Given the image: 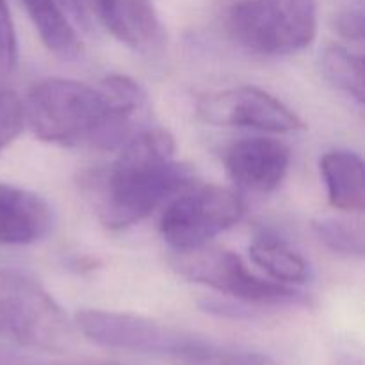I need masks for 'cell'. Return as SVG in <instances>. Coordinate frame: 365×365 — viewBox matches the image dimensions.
Here are the masks:
<instances>
[{"mask_svg":"<svg viewBox=\"0 0 365 365\" xmlns=\"http://www.w3.org/2000/svg\"><path fill=\"white\" fill-rule=\"evenodd\" d=\"M328 202L346 212H362L365 207L364 160L351 150H331L319 160Z\"/></svg>","mask_w":365,"mask_h":365,"instance_id":"cell-11","label":"cell"},{"mask_svg":"<svg viewBox=\"0 0 365 365\" xmlns=\"http://www.w3.org/2000/svg\"><path fill=\"white\" fill-rule=\"evenodd\" d=\"M24 121L45 143L121 148L134 138L148 113L141 86L125 75H113L98 88L70 78H45L29 89L21 102Z\"/></svg>","mask_w":365,"mask_h":365,"instance_id":"cell-1","label":"cell"},{"mask_svg":"<svg viewBox=\"0 0 365 365\" xmlns=\"http://www.w3.org/2000/svg\"><path fill=\"white\" fill-rule=\"evenodd\" d=\"M175 138L143 128L120 148L100 198L98 217L110 230L138 225L171 196L191 187L195 171L175 159Z\"/></svg>","mask_w":365,"mask_h":365,"instance_id":"cell-2","label":"cell"},{"mask_svg":"<svg viewBox=\"0 0 365 365\" xmlns=\"http://www.w3.org/2000/svg\"><path fill=\"white\" fill-rule=\"evenodd\" d=\"M73 327L88 341L110 349L160 356L189 365H227L234 348L134 314L84 309Z\"/></svg>","mask_w":365,"mask_h":365,"instance_id":"cell-3","label":"cell"},{"mask_svg":"<svg viewBox=\"0 0 365 365\" xmlns=\"http://www.w3.org/2000/svg\"><path fill=\"white\" fill-rule=\"evenodd\" d=\"M321 73L328 84L362 106L365 100L364 59L339 45H330L319 57Z\"/></svg>","mask_w":365,"mask_h":365,"instance_id":"cell-14","label":"cell"},{"mask_svg":"<svg viewBox=\"0 0 365 365\" xmlns=\"http://www.w3.org/2000/svg\"><path fill=\"white\" fill-rule=\"evenodd\" d=\"M196 113L205 123L216 127L255 128L271 134H291L305 128L294 110L255 86L209 93L198 100Z\"/></svg>","mask_w":365,"mask_h":365,"instance_id":"cell-8","label":"cell"},{"mask_svg":"<svg viewBox=\"0 0 365 365\" xmlns=\"http://www.w3.org/2000/svg\"><path fill=\"white\" fill-rule=\"evenodd\" d=\"M73 323L45 287L29 274L0 269V341L39 351H66Z\"/></svg>","mask_w":365,"mask_h":365,"instance_id":"cell-4","label":"cell"},{"mask_svg":"<svg viewBox=\"0 0 365 365\" xmlns=\"http://www.w3.org/2000/svg\"><path fill=\"white\" fill-rule=\"evenodd\" d=\"M341 365H362V360L360 359H355L353 355H348L346 359H342V364Z\"/></svg>","mask_w":365,"mask_h":365,"instance_id":"cell-21","label":"cell"},{"mask_svg":"<svg viewBox=\"0 0 365 365\" xmlns=\"http://www.w3.org/2000/svg\"><path fill=\"white\" fill-rule=\"evenodd\" d=\"M18 63V41L7 0H0V89L13 75Z\"/></svg>","mask_w":365,"mask_h":365,"instance_id":"cell-17","label":"cell"},{"mask_svg":"<svg viewBox=\"0 0 365 365\" xmlns=\"http://www.w3.org/2000/svg\"><path fill=\"white\" fill-rule=\"evenodd\" d=\"M18 346L0 341V365H57L18 351Z\"/></svg>","mask_w":365,"mask_h":365,"instance_id":"cell-20","label":"cell"},{"mask_svg":"<svg viewBox=\"0 0 365 365\" xmlns=\"http://www.w3.org/2000/svg\"><path fill=\"white\" fill-rule=\"evenodd\" d=\"M232 39L267 57L302 52L317 34V0H237L228 7Z\"/></svg>","mask_w":365,"mask_h":365,"instance_id":"cell-5","label":"cell"},{"mask_svg":"<svg viewBox=\"0 0 365 365\" xmlns=\"http://www.w3.org/2000/svg\"><path fill=\"white\" fill-rule=\"evenodd\" d=\"M171 266L180 277L248 305L292 307L307 303V296L298 289L257 277L246 267L241 257L223 248L203 245L182 250L173 255Z\"/></svg>","mask_w":365,"mask_h":365,"instance_id":"cell-6","label":"cell"},{"mask_svg":"<svg viewBox=\"0 0 365 365\" xmlns=\"http://www.w3.org/2000/svg\"><path fill=\"white\" fill-rule=\"evenodd\" d=\"M334 27L342 38L351 39V41H362L364 39V2L349 4L348 7L341 9L335 16Z\"/></svg>","mask_w":365,"mask_h":365,"instance_id":"cell-19","label":"cell"},{"mask_svg":"<svg viewBox=\"0 0 365 365\" xmlns=\"http://www.w3.org/2000/svg\"><path fill=\"white\" fill-rule=\"evenodd\" d=\"M84 365H120V364H84Z\"/></svg>","mask_w":365,"mask_h":365,"instance_id":"cell-22","label":"cell"},{"mask_svg":"<svg viewBox=\"0 0 365 365\" xmlns=\"http://www.w3.org/2000/svg\"><path fill=\"white\" fill-rule=\"evenodd\" d=\"M187 189L178 192L160 216L159 230L175 252L209 245L210 239L235 227L245 216V202L230 189L221 185Z\"/></svg>","mask_w":365,"mask_h":365,"instance_id":"cell-7","label":"cell"},{"mask_svg":"<svg viewBox=\"0 0 365 365\" xmlns=\"http://www.w3.org/2000/svg\"><path fill=\"white\" fill-rule=\"evenodd\" d=\"M66 16L88 32L107 31L114 0H57Z\"/></svg>","mask_w":365,"mask_h":365,"instance_id":"cell-16","label":"cell"},{"mask_svg":"<svg viewBox=\"0 0 365 365\" xmlns=\"http://www.w3.org/2000/svg\"><path fill=\"white\" fill-rule=\"evenodd\" d=\"M250 257L260 269L266 271L274 282L280 284H303L310 277L307 260L278 237H257L250 245Z\"/></svg>","mask_w":365,"mask_h":365,"instance_id":"cell-13","label":"cell"},{"mask_svg":"<svg viewBox=\"0 0 365 365\" xmlns=\"http://www.w3.org/2000/svg\"><path fill=\"white\" fill-rule=\"evenodd\" d=\"M225 164L230 178L241 189L271 192L287 175L291 152L277 139L246 138L227 150Z\"/></svg>","mask_w":365,"mask_h":365,"instance_id":"cell-9","label":"cell"},{"mask_svg":"<svg viewBox=\"0 0 365 365\" xmlns=\"http://www.w3.org/2000/svg\"><path fill=\"white\" fill-rule=\"evenodd\" d=\"M52 209L43 196L0 182V245L27 246L46 237Z\"/></svg>","mask_w":365,"mask_h":365,"instance_id":"cell-10","label":"cell"},{"mask_svg":"<svg viewBox=\"0 0 365 365\" xmlns=\"http://www.w3.org/2000/svg\"><path fill=\"white\" fill-rule=\"evenodd\" d=\"M314 232L324 246L335 253L362 259L365 252V235L362 225L339 217H319L314 221Z\"/></svg>","mask_w":365,"mask_h":365,"instance_id":"cell-15","label":"cell"},{"mask_svg":"<svg viewBox=\"0 0 365 365\" xmlns=\"http://www.w3.org/2000/svg\"><path fill=\"white\" fill-rule=\"evenodd\" d=\"M43 45L61 59H75L82 52L77 29L68 20L57 0H21Z\"/></svg>","mask_w":365,"mask_h":365,"instance_id":"cell-12","label":"cell"},{"mask_svg":"<svg viewBox=\"0 0 365 365\" xmlns=\"http://www.w3.org/2000/svg\"><path fill=\"white\" fill-rule=\"evenodd\" d=\"M25 127L21 100L9 89H0V152L18 138Z\"/></svg>","mask_w":365,"mask_h":365,"instance_id":"cell-18","label":"cell"}]
</instances>
